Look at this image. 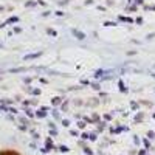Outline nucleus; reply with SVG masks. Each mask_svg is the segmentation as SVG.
<instances>
[{"label":"nucleus","mask_w":155,"mask_h":155,"mask_svg":"<svg viewBox=\"0 0 155 155\" xmlns=\"http://www.w3.org/2000/svg\"><path fill=\"white\" fill-rule=\"evenodd\" d=\"M0 155H19L17 152H11V151H5V152H0Z\"/></svg>","instance_id":"1"}]
</instances>
